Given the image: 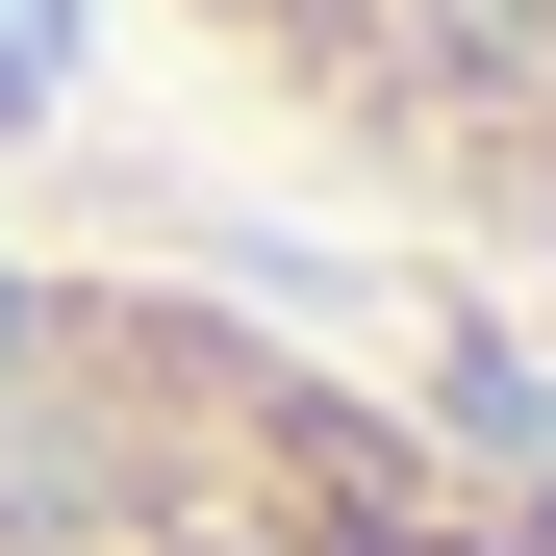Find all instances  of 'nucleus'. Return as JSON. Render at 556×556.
<instances>
[{"mask_svg":"<svg viewBox=\"0 0 556 556\" xmlns=\"http://www.w3.org/2000/svg\"><path fill=\"white\" fill-rule=\"evenodd\" d=\"M0 556H556V405L0 253Z\"/></svg>","mask_w":556,"mask_h":556,"instance_id":"f257e3e1","label":"nucleus"}]
</instances>
